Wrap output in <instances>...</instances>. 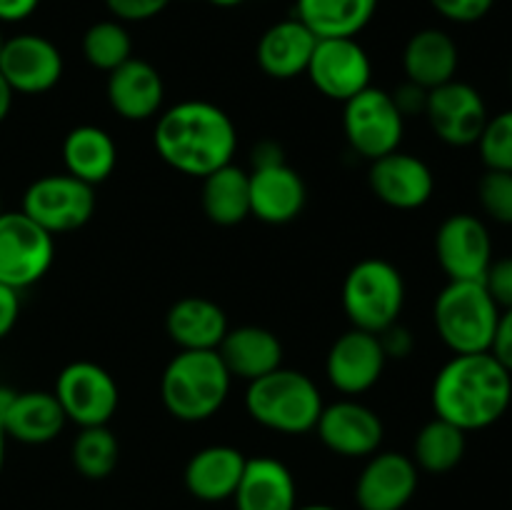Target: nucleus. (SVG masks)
Instances as JSON below:
<instances>
[{
    "instance_id": "aec40b11",
    "label": "nucleus",
    "mask_w": 512,
    "mask_h": 510,
    "mask_svg": "<svg viewBox=\"0 0 512 510\" xmlns=\"http://www.w3.org/2000/svg\"><path fill=\"white\" fill-rule=\"evenodd\" d=\"M250 215L268 225L293 223L308 203L305 180L288 163L250 168Z\"/></svg>"
},
{
    "instance_id": "de8ad7c7",
    "label": "nucleus",
    "mask_w": 512,
    "mask_h": 510,
    "mask_svg": "<svg viewBox=\"0 0 512 510\" xmlns=\"http://www.w3.org/2000/svg\"><path fill=\"white\" fill-rule=\"evenodd\" d=\"M5 445H8V435H5L3 425H0V473H3V465H5Z\"/></svg>"
},
{
    "instance_id": "72a5a7b5",
    "label": "nucleus",
    "mask_w": 512,
    "mask_h": 510,
    "mask_svg": "<svg viewBox=\"0 0 512 510\" xmlns=\"http://www.w3.org/2000/svg\"><path fill=\"white\" fill-rule=\"evenodd\" d=\"M475 145H478L485 168L512 173V108L490 115Z\"/></svg>"
},
{
    "instance_id": "473e14b6",
    "label": "nucleus",
    "mask_w": 512,
    "mask_h": 510,
    "mask_svg": "<svg viewBox=\"0 0 512 510\" xmlns=\"http://www.w3.org/2000/svg\"><path fill=\"white\" fill-rule=\"evenodd\" d=\"M83 58L90 68L113 73L115 68L133 58V38H130L125 23L115 18L98 20L83 33Z\"/></svg>"
},
{
    "instance_id": "b1692460",
    "label": "nucleus",
    "mask_w": 512,
    "mask_h": 510,
    "mask_svg": "<svg viewBox=\"0 0 512 510\" xmlns=\"http://www.w3.org/2000/svg\"><path fill=\"white\" fill-rule=\"evenodd\" d=\"M218 355L223 358L230 378L253 383L283 365V343L263 325H238L225 333L223 343L218 345Z\"/></svg>"
},
{
    "instance_id": "2f4dec72",
    "label": "nucleus",
    "mask_w": 512,
    "mask_h": 510,
    "mask_svg": "<svg viewBox=\"0 0 512 510\" xmlns=\"http://www.w3.org/2000/svg\"><path fill=\"white\" fill-rule=\"evenodd\" d=\"M70 460L83 478L105 480L118 468L120 443L108 425L80 428L70 445Z\"/></svg>"
},
{
    "instance_id": "4be33fe9",
    "label": "nucleus",
    "mask_w": 512,
    "mask_h": 510,
    "mask_svg": "<svg viewBox=\"0 0 512 510\" xmlns=\"http://www.w3.org/2000/svg\"><path fill=\"white\" fill-rule=\"evenodd\" d=\"M318 38L298 18H285L270 25L255 45L258 68L273 80H293L305 75Z\"/></svg>"
},
{
    "instance_id": "58836bf2",
    "label": "nucleus",
    "mask_w": 512,
    "mask_h": 510,
    "mask_svg": "<svg viewBox=\"0 0 512 510\" xmlns=\"http://www.w3.org/2000/svg\"><path fill=\"white\" fill-rule=\"evenodd\" d=\"M380 345L385 350V358H395V360H405L415 348V338L403 323H393L390 328H385L383 333H378Z\"/></svg>"
},
{
    "instance_id": "ea45409f",
    "label": "nucleus",
    "mask_w": 512,
    "mask_h": 510,
    "mask_svg": "<svg viewBox=\"0 0 512 510\" xmlns=\"http://www.w3.org/2000/svg\"><path fill=\"white\" fill-rule=\"evenodd\" d=\"M428 93L430 90L420 88V85L410 83V80H403L390 95H393L395 105H398V110L403 113V118H410V115H425Z\"/></svg>"
},
{
    "instance_id": "423d86ee",
    "label": "nucleus",
    "mask_w": 512,
    "mask_h": 510,
    "mask_svg": "<svg viewBox=\"0 0 512 510\" xmlns=\"http://www.w3.org/2000/svg\"><path fill=\"white\" fill-rule=\"evenodd\" d=\"M343 310L350 325L368 333H383L398 323L405 305L403 273L385 258H363L343 280Z\"/></svg>"
},
{
    "instance_id": "9d476101",
    "label": "nucleus",
    "mask_w": 512,
    "mask_h": 510,
    "mask_svg": "<svg viewBox=\"0 0 512 510\" xmlns=\"http://www.w3.org/2000/svg\"><path fill=\"white\" fill-rule=\"evenodd\" d=\"M53 395L63 408L65 420L78 428L108 425L118 413L120 388L110 370L93 360H73L55 378Z\"/></svg>"
},
{
    "instance_id": "a18cd8bd",
    "label": "nucleus",
    "mask_w": 512,
    "mask_h": 510,
    "mask_svg": "<svg viewBox=\"0 0 512 510\" xmlns=\"http://www.w3.org/2000/svg\"><path fill=\"white\" fill-rule=\"evenodd\" d=\"M13 98H15V93L10 90V85L5 83L3 75H0V125H3L5 118L10 115V108H13Z\"/></svg>"
},
{
    "instance_id": "39448f33",
    "label": "nucleus",
    "mask_w": 512,
    "mask_h": 510,
    "mask_svg": "<svg viewBox=\"0 0 512 510\" xmlns=\"http://www.w3.org/2000/svg\"><path fill=\"white\" fill-rule=\"evenodd\" d=\"M500 313L483 280H448L435 298L433 323L453 355L488 353Z\"/></svg>"
},
{
    "instance_id": "20e7f679",
    "label": "nucleus",
    "mask_w": 512,
    "mask_h": 510,
    "mask_svg": "<svg viewBox=\"0 0 512 510\" xmlns=\"http://www.w3.org/2000/svg\"><path fill=\"white\" fill-rule=\"evenodd\" d=\"M323 405V393L315 380L303 370L283 365L248 383L245 390V410L250 418L280 435H305L315 430Z\"/></svg>"
},
{
    "instance_id": "49530a36",
    "label": "nucleus",
    "mask_w": 512,
    "mask_h": 510,
    "mask_svg": "<svg viewBox=\"0 0 512 510\" xmlns=\"http://www.w3.org/2000/svg\"><path fill=\"white\" fill-rule=\"evenodd\" d=\"M15 393H18V390L5 388V385H0V425H3V418H5V415H8L10 405H13Z\"/></svg>"
},
{
    "instance_id": "f704fd0d",
    "label": "nucleus",
    "mask_w": 512,
    "mask_h": 510,
    "mask_svg": "<svg viewBox=\"0 0 512 510\" xmlns=\"http://www.w3.org/2000/svg\"><path fill=\"white\" fill-rule=\"evenodd\" d=\"M478 200L490 220L500 225H512V173L485 170L478 183Z\"/></svg>"
},
{
    "instance_id": "1a4fd4ad",
    "label": "nucleus",
    "mask_w": 512,
    "mask_h": 510,
    "mask_svg": "<svg viewBox=\"0 0 512 510\" xmlns=\"http://www.w3.org/2000/svg\"><path fill=\"white\" fill-rule=\"evenodd\" d=\"M55 235L40 228L23 210L0 213V283L25 290L53 268Z\"/></svg>"
},
{
    "instance_id": "3c124183",
    "label": "nucleus",
    "mask_w": 512,
    "mask_h": 510,
    "mask_svg": "<svg viewBox=\"0 0 512 510\" xmlns=\"http://www.w3.org/2000/svg\"><path fill=\"white\" fill-rule=\"evenodd\" d=\"M3 45H5V35H3V30H0V50H3Z\"/></svg>"
},
{
    "instance_id": "dca6fc26",
    "label": "nucleus",
    "mask_w": 512,
    "mask_h": 510,
    "mask_svg": "<svg viewBox=\"0 0 512 510\" xmlns=\"http://www.w3.org/2000/svg\"><path fill=\"white\" fill-rule=\"evenodd\" d=\"M320 443L340 458H370L385 438V425L373 408L355 398H340L323 405L315 423Z\"/></svg>"
},
{
    "instance_id": "7ed1b4c3",
    "label": "nucleus",
    "mask_w": 512,
    "mask_h": 510,
    "mask_svg": "<svg viewBox=\"0 0 512 510\" xmlns=\"http://www.w3.org/2000/svg\"><path fill=\"white\" fill-rule=\"evenodd\" d=\"M230 385L233 378L218 350H178L160 378V400L175 420L203 423L220 413Z\"/></svg>"
},
{
    "instance_id": "0eeeda50",
    "label": "nucleus",
    "mask_w": 512,
    "mask_h": 510,
    "mask_svg": "<svg viewBox=\"0 0 512 510\" xmlns=\"http://www.w3.org/2000/svg\"><path fill=\"white\" fill-rule=\"evenodd\" d=\"M95 208H98V200H95L93 185L68 173L35 178L25 188L23 203H20V210L50 235L80 230L90 223Z\"/></svg>"
},
{
    "instance_id": "e433bc0d",
    "label": "nucleus",
    "mask_w": 512,
    "mask_h": 510,
    "mask_svg": "<svg viewBox=\"0 0 512 510\" xmlns=\"http://www.w3.org/2000/svg\"><path fill=\"white\" fill-rule=\"evenodd\" d=\"M108 13L120 23H145L158 18L173 0H103Z\"/></svg>"
},
{
    "instance_id": "a878e982",
    "label": "nucleus",
    "mask_w": 512,
    "mask_h": 510,
    "mask_svg": "<svg viewBox=\"0 0 512 510\" xmlns=\"http://www.w3.org/2000/svg\"><path fill=\"white\" fill-rule=\"evenodd\" d=\"M228 330L225 310L203 295L175 300L165 315V333L180 350H218Z\"/></svg>"
},
{
    "instance_id": "c03bdc74",
    "label": "nucleus",
    "mask_w": 512,
    "mask_h": 510,
    "mask_svg": "<svg viewBox=\"0 0 512 510\" xmlns=\"http://www.w3.org/2000/svg\"><path fill=\"white\" fill-rule=\"evenodd\" d=\"M275 163H285V153L275 140H260L258 145L250 153V165L253 168H265V165H275Z\"/></svg>"
},
{
    "instance_id": "37998d69",
    "label": "nucleus",
    "mask_w": 512,
    "mask_h": 510,
    "mask_svg": "<svg viewBox=\"0 0 512 510\" xmlns=\"http://www.w3.org/2000/svg\"><path fill=\"white\" fill-rule=\"evenodd\" d=\"M38 5L40 0H0V23H23Z\"/></svg>"
},
{
    "instance_id": "a211bd4d",
    "label": "nucleus",
    "mask_w": 512,
    "mask_h": 510,
    "mask_svg": "<svg viewBox=\"0 0 512 510\" xmlns=\"http://www.w3.org/2000/svg\"><path fill=\"white\" fill-rule=\"evenodd\" d=\"M368 183L375 198L395 210H418L433 198L435 175L423 158L405 150L373 160Z\"/></svg>"
},
{
    "instance_id": "c756f323",
    "label": "nucleus",
    "mask_w": 512,
    "mask_h": 510,
    "mask_svg": "<svg viewBox=\"0 0 512 510\" xmlns=\"http://www.w3.org/2000/svg\"><path fill=\"white\" fill-rule=\"evenodd\" d=\"M200 205L210 223L233 228L250 218V178L248 170L228 163L205 175L200 188Z\"/></svg>"
},
{
    "instance_id": "9b49d317",
    "label": "nucleus",
    "mask_w": 512,
    "mask_h": 510,
    "mask_svg": "<svg viewBox=\"0 0 512 510\" xmlns=\"http://www.w3.org/2000/svg\"><path fill=\"white\" fill-rule=\"evenodd\" d=\"M305 75L320 95L335 103H348L370 88L373 63L358 38H323L315 43Z\"/></svg>"
},
{
    "instance_id": "f8f14e48",
    "label": "nucleus",
    "mask_w": 512,
    "mask_h": 510,
    "mask_svg": "<svg viewBox=\"0 0 512 510\" xmlns=\"http://www.w3.org/2000/svg\"><path fill=\"white\" fill-rule=\"evenodd\" d=\"M425 118L445 145L468 148L478 143L490 115L480 90L455 78L430 90Z\"/></svg>"
},
{
    "instance_id": "f257e3e1",
    "label": "nucleus",
    "mask_w": 512,
    "mask_h": 510,
    "mask_svg": "<svg viewBox=\"0 0 512 510\" xmlns=\"http://www.w3.org/2000/svg\"><path fill=\"white\" fill-rule=\"evenodd\" d=\"M153 145L165 165L203 180L205 175L233 163L238 128L233 118L210 100H180L160 110Z\"/></svg>"
},
{
    "instance_id": "393cba45",
    "label": "nucleus",
    "mask_w": 512,
    "mask_h": 510,
    "mask_svg": "<svg viewBox=\"0 0 512 510\" xmlns=\"http://www.w3.org/2000/svg\"><path fill=\"white\" fill-rule=\"evenodd\" d=\"M460 68V50L453 35L440 28H423L408 38L403 48L405 80L425 90L455 80Z\"/></svg>"
},
{
    "instance_id": "6e6552de",
    "label": "nucleus",
    "mask_w": 512,
    "mask_h": 510,
    "mask_svg": "<svg viewBox=\"0 0 512 510\" xmlns=\"http://www.w3.org/2000/svg\"><path fill=\"white\" fill-rule=\"evenodd\" d=\"M343 133L350 150L373 163L400 150L405 118L388 90L370 85L343 103Z\"/></svg>"
},
{
    "instance_id": "09e8293b",
    "label": "nucleus",
    "mask_w": 512,
    "mask_h": 510,
    "mask_svg": "<svg viewBox=\"0 0 512 510\" xmlns=\"http://www.w3.org/2000/svg\"><path fill=\"white\" fill-rule=\"evenodd\" d=\"M208 3L215 5V8H238L245 0H208Z\"/></svg>"
},
{
    "instance_id": "864d4df0",
    "label": "nucleus",
    "mask_w": 512,
    "mask_h": 510,
    "mask_svg": "<svg viewBox=\"0 0 512 510\" xmlns=\"http://www.w3.org/2000/svg\"><path fill=\"white\" fill-rule=\"evenodd\" d=\"M0 213H3V205H0Z\"/></svg>"
},
{
    "instance_id": "2eb2a0df",
    "label": "nucleus",
    "mask_w": 512,
    "mask_h": 510,
    "mask_svg": "<svg viewBox=\"0 0 512 510\" xmlns=\"http://www.w3.org/2000/svg\"><path fill=\"white\" fill-rule=\"evenodd\" d=\"M385 363L388 358L378 335L350 328L330 345L325 355V378L343 398H358L380 383Z\"/></svg>"
},
{
    "instance_id": "c85d7f7f",
    "label": "nucleus",
    "mask_w": 512,
    "mask_h": 510,
    "mask_svg": "<svg viewBox=\"0 0 512 510\" xmlns=\"http://www.w3.org/2000/svg\"><path fill=\"white\" fill-rule=\"evenodd\" d=\"M380 0H295V18L318 40L358 38L378 13Z\"/></svg>"
},
{
    "instance_id": "bb28decb",
    "label": "nucleus",
    "mask_w": 512,
    "mask_h": 510,
    "mask_svg": "<svg viewBox=\"0 0 512 510\" xmlns=\"http://www.w3.org/2000/svg\"><path fill=\"white\" fill-rule=\"evenodd\" d=\"M65 173L88 185H100L115 173L118 165V145L113 135L100 125H75L63 138Z\"/></svg>"
},
{
    "instance_id": "412c9836",
    "label": "nucleus",
    "mask_w": 512,
    "mask_h": 510,
    "mask_svg": "<svg viewBox=\"0 0 512 510\" xmlns=\"http://www.w3.org/2000/svg\"><path fill=\"white\" fill-rule=\"evenodd\" d=\"M245 463L248 458L243 455V450L233 448V445L220 443L200 448L198 453L190 455L183 470L185 490L203 503L233 500L235 488L243 478Z\"/></svg>"
},
{
    "instance_id": "6ab92c4d",
    "label": "nucleus",
    "mask_w": 512,
    "mask_h": 510,
    "mask_svg": "<svg viewBox=\"0 0 512 510\" xmlns=\"http://www.w3.org/2000/svg\"><path fill=\"white\" fill-rule=\"evenodd\" d=\"M105 98L115 115L130 123H145L158 118L165 103L163 75L143 58L125 60L120 68L108 73Z\"/></svg>"
},
{
    "instance_id": "ddd939ff",
    "label": "nucleus",
    "mask_w": 512,
    "mask_h": 510,
    "mask_svg": "<svg viewBox=\"0 0 512 510\" xmlns=\"http://www.w3.org/2000/svg\"><path fill=\"white\" fill-rule=\"evenodd\" d=\"M435 258L448 280H483L495 260L488 225L478 215H448L435 233Z\"/></svg>"
},
{
    "instance_id": "c9c22d12",
    "label": "nucleus",
    "mask_w": 512,
    "mask_h": 510,
    "mask_svg": "<svg viewBox=\"0 0 512 510\" xmlns=\"http://www.w3.org/2000/svg\"><path fill=\"white\" fill-rule=\"evenodd\" d=\"M430 8L450 23L470 25L483 20L493 10L495 0H428Z\"/></svg>"
},
{
    "instance_id": "f03ea898",
    "label": "nucleus",
    "mask_w": 512,
    "mask_h": 510,
    "mask_svg": "<svg viewBox=\"0 0 512 510\" xmlns=\"http://www.w3.org/2000/svg\"><path fill=\"white\" fill-rule=\"evenodd\" d=\"M430 400L438 418L465 433L485 430L508 413L512 373L490 350L453 355L435 375Z\"/></svg>"
},
{
    "instance_id": "4c0bfd02",
    "label": "nucleus",
    "mask_w": 512,
    "mask_h": 510,
    "mask_svg": "<svg viewBox=\"0 0 512 510\" xmlns=\"http://www.w3.org/2000/svg\"><path fill=\"white\" fill-rule=\"evenodd\" d=\"M483 283L488 293L495 298V303L500 305V310L512 308V258L493 260Z\"/></svg>"
},
{
    "instance_id": "f3484780",
    "label": "nucleus",
    "mask_w": 512,
    "mask_h": 510,
    "mask_svg": "<svg viewBox=\"0 0 512 510\" xmlns=\"http://www.w3.org/2000/svg\"><path fill=\"white\" fill-rule=\"evenodd\" d=\"M418 480L420 470L410 455L378 450L355 480V503L360 510H403L418 493Z\"/></svg>"
},
{
    "instance_id": "8fccbe9b",
    "label": "nucleus",
    "mask_w": 512,
    "mask_h": 510,
    "mask_svg": "<svg viewBox=\"0 0 512 510\" xmlns=\"http://www.w3.org/2000/svg\"><path fill=\"white\" fill-rule=\"evenodd\" d=\"M295 510H338L333 505H325V503H310V505H298Z\"/></svg>"
},
{
    "instance_id": "79ce46f5",
    "label": "nucleus",
    "mask_w": 512,
    "mask_h": 510,
    "mask_svg": "<svg viewBox=\"0 0 512 510\" xmlns=\"http://www.w3.org/2000/svg\"><path fill=\"white\" fill-rule=\"evenodd\" d=\"M20 318V290L0 283V340L13 333Z\"/></svg>"
},
{
    "instance_id": "5701e85b",
    "label": "nucleus",
    "mask_w": 512,
    "mask_h": 510,
    "mask_svg": "<svg viewBox=\"0 0 512 510\" xmlns=\"http://www.w3.org/2000/svg\"><path fill=\"white\" fill-rule=\"evenodd\" d=\"M233 500L235 510H295L298 483L283 460L258 455L245 463Z\"/></svg>"
},
{
    "instance_id": "4468645a",
    "label": "nucleus",
    "mask_w": 512,
    "mask_h": 510,
    "mask_svg": "<svg viewBox=\"0 0 512 510\" xmlns=\"http://www.w3.org/2000/svg\"><path fill=\"white\" fill-rule=\"evenodd\" d=\"M63 70V53L45 35L18 33L13 38H5L3 50H0V75L13 93H48L60 83Z\"/></svg>"
},
{
    "instance_id": "a19ab883",
    "label": "nucleus",
    "mask_w": 512,
    "mask_h": 510,
    "mask_svg": "<svg viewBox=\"0 0 512 510\" xmlns=\"http://www.w3.org/2000/svg\"><path fill=\"white\" fill-rule=\"evenodd\" d=\"M490 353H493L512 373V308H505L503 313H500L498 330H495Z\"/></svg>"
},
{
    "instance_id": "603ef678",
    "label": "nucleus",
    "mask_w": 512,
    "mask_h": 510,
    "mask_svg": "<svg viewBox=\"0 0 512 510\" xmlns=\"http://www.w3.org/2000/svg\"><path fill=\"white\" fill-rule=\"evenodd\" d=\"M510 85H512V73H510Z\"/></svg>"
},
{
    "instance_id": "7c9ffc66",
    "label": "nucleus",
    "mask_w": 512,
    "mask_h": 510,
    "mask_svg": "<svg viewBox=\"0 0 512 510\" xmlns=\"http://www.w3.org/2000/svg\"><path fill=\"white\" fill-rule=\"evenodd\" d=\"M468 450V433L458 425L438 418L423 425L413 440V463L430 475H443L458 468Z\"/></svg>"
},
{
    "instance_id": "cd10ccee",
    "label": "nucleus",
    "mask_w": 512,
    "mask_h": 510,
    "mask_svg": "<svg viewBox=\"0 0 512 510\" xmlns=\"http://www.w3.org/2000/svg\"><path fill=\"white\" fill-rule=\"evenodd\" d=\"M65 413L58 398L48 390H23L15 393L13 405L3 418L8 438L25 445H45L58 438L65 428Z\"/></svg>"
}]
</instances>
